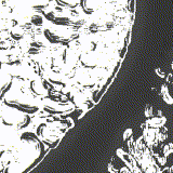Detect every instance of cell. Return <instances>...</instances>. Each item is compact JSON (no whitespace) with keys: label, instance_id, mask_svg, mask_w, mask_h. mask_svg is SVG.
<instances>
[{"label":"cell","instance_id":"cell-1","mask_svg":"<svg viewBox=\"0 0 173 173\" xmlns=\"http://www.w3.org/2000/svg\"><path fill=\"white\" fill-rule=\"evenodd\" d=\"M2 68V67H1ZM0 69V173H27L58 145L82 112L38 75Z\"/></svg>","mask_w":173,"mask_h":173},{"label":"cell","instance_id":"cell-2","mask_svg":"<svg viewBox=\"0 0 173 173\" xmlns=\"http://www.w3.org/2000/svg\"><path fill=\"white\" fill-rule=\"evenodd\" d=\"M80 6L85 14H92L97 8V0H80Z\"/></svg>","mask_w":173,"mask_h":173},{"label":"cell","instance_id":"cell-3","mask_svg":"<svg viewBox=\"0 0 173 173\" xmlns=\"http://www.w3.org/2000/svg\"><path fill=\"white\" fill-rule=\"evenodd\" d=\"M165 121H167L165 117H153L146 121V126L150 128H155V129H160L165 126Z\"/></svg>","mask_w":173,"mask_h":173},{"label":"cell","instance_id":"cell-4","mask_svg":"<svg viewBox=\"0 0 173 173\" xmlns=\"http://www.w3.org/2000/svg\"><path fill=\"white\" fill-rule=\"evenodd\" d=\"M58 2L61 6H65V7H74L75 2L73 0H58Z\"/></svg>","mask_w":173,"mask_h":173},{"label":"cell","instance_id":"cell-5","mask_svg":"<svg viewBox=\"0 0 173 173\" xmlns=\"http://www.w3.org/2000/svg\"><path fill=\"white\" fill-rule=\"evenodd\" d=\"M162 96H163V101H165V103L169 104V105H172L173 104V97H171V95L169 94V92L162 94Z\"/></svg>","mask_w":173,"mask_h":173},{"label":"cell","instance_id":"cell-6","mask_svg":"<svg viewBox=\"0 0 173 173\" xmlns=\"http://www.w3.org/2000/svg\"><path fill=\"white\" fill-rule=\"evenodd\" d=\"M31 22H33L35 25H40V24L42 23V17H41V16L36 15V16H34V17H33Z\"/></svg>","mask_w":173,"mask_h":173},{"label":"cell","instance_id":"cell-7","mask_svg":"<svg viewBox=\"0 0 173 173\" xmlns=\"http://www.w3.org/2000/svg\"><path fill=\"white\" fill-rule=\"evenodd\" d=\"M131 136H132V129H127L124 131V133H123V140L126 141V140H128Z\"/></svg>","mask_w":173,"mask_h":173},{"label":"cell","instance_id":"cell-8","mask_svg":"<svg viewBox=\"0 0 173 173\" xmlns=\"http://www.w3.org/2000/svg\"><path fill=\"white\" fill-rule=\"evenodd\" d=\"M162 150H163V154H165V157H168L170 154H171V151H170V148L168 145H165L163 148H162Z\"/></svg>","mask_w":173,"mask_h":173},{"label":"cell","instance_id":"cell-9","mask_svg":"<svg viewBox=\"0 0 173 173\" xmlns=\"http://www.w3.org/2000/svg\"><path fill=\"white\" fill-rule=\"evenodd\" d=\"M145 116H146V117H151V116H153V108L147 107L146 109H145Z\"/></svg>","mask_w":173,"mask_h":173},{"label":"cell","instance_id":"cell-10","mask_svg":"<svg viewBox=\"0 0 173 173\" xmlns=\"http://www.w3.org/2000/svg\"><path fill=\"white\" fill-rule=\"evenodd\" d=\"M155 72H156V74H157V75L160 78H165V74L163 73V72H162L160 68H156V70H155Z\"/></svg>","mask_w":173,"mask_h":173},{"label":"cell","instance_id":"cell-11","mask_svg":"<svg viewBox=\"0 0 173 173\" xmlns=\"http://www.w3.org/2000/svg\"><path fill=\"white\" fill-rule=\"evenodd\" d=\"M158 161L160 163V165H165L167 163V158L165 157H158Z\"/></svg>","mask_w":173,"mask_h":173},{"label":"cell","instance_id":"cell-12","mask_svg":"<svg viewBox=\"0 0 173 173\" xmlns=\"http://www.w3.org/2000/svg\"><path fill=\"white\" fill-rule=\"evenodd\" d=\"M168 92H169L168 87H167V85H161V93H162V94H165V93H168Z\"/></svg>","mask_w":173,"mask_h":173},{"label":"cell","instance_id":"cell-13","mask_svg":"<svg viewBox=\"0 0 173 173\" xmlns=\"http://www.w3.org/2000/svg\"><path fill=\"white\" fill-rule=\"evenodd\" d=\"M168 146H169V148H170V151H171V153H173V143H170Z\"/></svg>","mask_w":173,"mask_h":173},{"label":"cell","instance_id":"cell-14","mask_svg":"<svg viewBox=\"0 0 173 173\" xmlns=\"http://www.w3.org/2000/svg\"><path fill=\"white\" fill-rule=\"evenodd\" d=\"M171 172L173 173V165H172V168H171Z\"/></svg>","mask_w":173,"mask_h":173},{"label":"cell","instance_id":"cell-15","mask_svg":"<svg viewBox=\"0 0 173 173\" xmlns=\"http://www.w3.org/2000/svg\"><path fill=\"white\" fill-rule=\"evenodd\" d=\"M171 67H172V69H173V62H172V64H171Z\"/></svg>","mask_w":173,"mask_h":173}]
</instances>
